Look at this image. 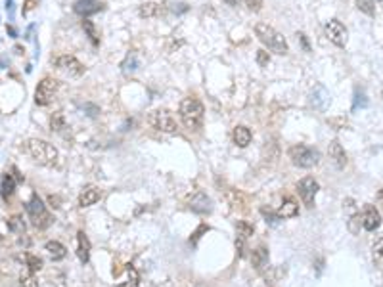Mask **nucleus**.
Masks as SVG:
<instances>
[{"label":"nucleus","mask_w":383,"mask_h":287,"mask_svg":"<svg viewBox=\"0 0 383 287\" xmlns=\"http://www.w3.org/2000/svg\"><path fill=\"white\" fill-rule=\"evenodd\" d=\"M25 152L31 155L33 161H37L39 165H44V167H54V165L58 163V159H60L58 150L50 142L39 140V138L27 140L25 142Z\"/></svg>","instance_id":"1"},{"label":"nucleus","mask_w":383,"mask_h":287,"mask_svg":"<svg viewBox=\"0 0 383 287\" xmlns=\"http://www.w3.org/2000/svg\"><path fill=\"white\" fill-rule=\"evenodd\" d=\"M180 119L188 130L198 132L203 126L205 107L198 98H184L180 102Z\"/></svg>","instance_id":"2"},{"label":"nucleus","mask_w":383,"mask_h":287,"mask_svg":"<svg viewBox=\"0 0 383 287\" xmlns=\"http://www.w3.org/2000/svg\"><path fill=\"white\" fill-rule=\"evenodd\" d=\"M255 33L259 37V41L268 48L270 52L278 54V56H285L290 52V46H288V41L283 39L282 33H278L274 27H270L268 23H257L255 25Z\"/></svg>","instance_id":"3"},{"label":"nucleus","mask_w":383,"mask_h":287,"mask_svg":"<svg viewBox=\"0 0 383 287\" xmlns=\"http://www.w3.org/2000/svg\"><path fill=\"white\" fill-rule=\"evenodd\" d=\"M288 157L295 167L299 169H313L320 163V152L313 146L305 144H295L288 150Z\"/></svg>","instance_id":"4"},{"label":"nucleus","mask_w":383,"mask_h":287,"mask_svg":"<svg viewBox=\"0 0 383 287\" xmlns=\"http://www.w3.org/2000/svg\"><path fill=\"white\" fill-rule=\"evenodd\" d=\"M27 209V215L31 218V224L39 230H46L52 224V215L46 211V205L42 203V199L37 194L31 195L29 203L25 205Z\"/></svg>","instance_id":"5"},{"label":"nucleus","mask_w":383,"mask_h":287,"mask_svg":"<svg viewBox=\"0 0 383 287\" xmlns=\"http://www.w3.org/2000/svg\"><path fill=\"white\" fill-rule=\"evenodd\" d=\"M148 123L155 128V130H161V132L172 134L176 132V119L172 117V113L169 109H155L150 113L148 117Z\"/></svg>","instance_id":"6"},{"label":"nucleus","mask_w":383,"mask_h":287,"mask_svg":"<svg viewBox=\"0 0 383 287\" xmlns=\"http://www.w3.org/2000/svg\"><path fill=\"white\" fill-rule=\"evenodd\" d=\"M60 88V82L52 77H44L39 86H37V92H35V103L37 105H48L54 100V96Z\"/></svg>","instance_id":"7"},{"label":"nucleus","mask_w":383,"mask_h":287,"mask_svg":"<svg viewBox=\"0 0 383 287\" xmlns=\"http://www.w3.org/2000/svg\"><path fill=\"white\" fill-rule=\"evenodd\" d=\"M324 31H326V37H328V39H330L335 46L343 48V46L347 44V37H349V33H347V27H345L339 20H330L328 23H326Z\"/></svg>","instance_id":"8"},{"label":"nucleus","mask_w":383,"mask_h":287,"mask_svg":"<svg viewBox=\"0 0 383 287\" xmlns=\"http://www.w3.org/2000/svg\"><path fill=\"white\" fill-rule=\"evenodd\" d=\"M297 192H299V197L303 199V203L311 209V207H314V199H316V194H318V182L314 180L313 176H305L297 184Z\"/></svg>","instance_id":"9"},{"label":"nucleus","mask_w":383,"mask_h":287,"mask_svg":"<svg viewBox=\"0 0 383 287\" xmlns=\"http://www.w3.org/2000/svg\"><path fill=\"white\" fill-rule=\"evenodd\" d=\"M56 67L65 73V75H69V77H81L82 73H84L82 63L75 56H60L56 60Z\"/></svg>","instance_id":"10"},{"label":"nucleus","mask_w":383,"mask_h":287,"mask_svg":"<svg viewBox=\"0 0 383 287\" xmlns=\"http://www.w3.org/2000/svg\"><path fill=\"white\" fill-rule=\"evenodd\" d=\"M381 226V215L373 205H366L362 213V228L366 232H375Z\"/></svg>","instance_id":"11"},{"label":"nucleus","mask_w":383,"mask_h":287,"mask_svg":"<svg viewBox=\"0 0 383 287\" xmlns=\"http://www.w3.org/2000/svg\"><path fill=\"white\" fill-rule=\"evenodd\" d=\"M188 207H190L194 213H198V215H205V213H211L213 203H211V199L203 194V192H198V194H194L190 197Z\"/></svg>","instance_id":"12"},{"label":"nucleus","mask_w":383,"mask_h":287,"mask_svg":"<svg viewBox=\"0 0 383 287\" xmlns=\"http://www.w3.org/2000/svg\"><path fill=\"white\" fill-rule=\"evenodd\" d=\"M328 155H330V159H332L333 165H335L337 169H345V165H347V154H345V150H343L339 140H332V142H330V146H328Z\"/></svg>","instance_id":"13"},{"label":"nucleus","mask_w":383,"mask_h":287,"mask_svg":"<svg viewBox=\"0 0 383 287\" xmlns=\"http://www.w3.org/2000/svg\"><path fill=\"white\" fill-rule=\"evenodd\" d=\"M332 102V98H330V92L324 88V86H316L313 92H311V105H313L314 109H320L324 111L328 105Z\"/></svg>","instance_id":"14"},{"label":"nucleus","mask_w":383,"mask_h":287,"mask_svg":"<svg viewBox=\"0 0 383 287\" xmlns=\"http://www.w3.org/2000/svg\"><path fill=\"white\" fill-rule=\"evenodd\" d=\"M102 197V192L96 188V186H84V190L79 195V207H90L94 203H98Z\"/></svg>","instance_id":"15"},{"label":"nucleus","mask_w":383,"mask_h":287,"mask_svg":"<svg viewBox=\"0 0 383 287\" xmlns=\"http://www.w3.org/2000/svg\"><path fill=\"white\" fill-rule=\"evenodd\" d=\"M299 215V205L293 197H283L282 205L278 207L276 211V216L278 218H293V216Z\"/></svg>","instance_id":"16"},{"label":"nucleus","mask_w":383,"mask_h":287,"mask_svg":"<svg viewBox=\"0 0 383 287\" xmlns=\"http://www.w3.org/2000/svg\"><path fill=\"white\" fill-rule=\"evenodd\" d=\"M102 6H104V4H100L98 0H77L75 6H73V10L77 12V14H81L82 18H86V16H90V14L100 12Z\"/></svg>","instance_id":"17"},{"label":"nucleus","mask_w":383,"mask_h":287,"mask_svg":"<svg viewBox=\"0 0 383 287\" xmlns=\"http://www.w3.org/2000/svg\"><path fill=\"white\" fill-rule=\"evenodd\" d=\"M77 256L82 264H86L90 260V241L88 237L84 236V232L77 234Z\"/></svg>","instance_id":"18"},{"label":"nucleus","mask_w":383,"mask_h":287,"mask_svg":"<svg viewBox=\"0 0 383 287\" xmlns=\"http://www.w3.org/2000/svg\"><path fill=\"white\" fill-rule=\"evenodd\" d=\"M232 140H234V144H236L238 148H247V146L251 144V140H253V134H251V130H249L247 126L240 124V126H236V128H234Z\"/></svg>","instance_id":"19"},{"label":"nucleus","mask_w":383,"mask_h":287,"mask_svg":"<svg viewBox=\"0 0 383 287\" xmlns=\"http://www.w3.org/2000/svg\"><path fill=\"white\" fill-rule=\"evenodd\" d=\"M44 251H46V255L50 256L52 260H61V258H65V255H67L65 245L60 243V241H56V239H54V241H46Z\"/></svg>","instance_id":"20"},{"label":"nucleus","mask_w":383,"mask_h":287,"mask_svg":"<svg viewBox=\"0 0 383 287\" xmlns=\"http://www.w3.org/2000/svg\"><path fill=\"white\" fill-rule=\"evenodd\" d=\"M251 264L255 270H262L268 264V249L266 247H257L251 253Z\"/></svg>","instance_id":"21"},{"label":"nucleus","mask_w":383,"mask_h":287,"mask_svg":"<svg viewBox=\"0 0 383 287\" xmlns=\"http://www.w3.org/2000/svg\"><path fill=\"white\" fill-rule=\"evenodd\" d=\"M16 184H18V180L14 178V175L10 173H6V175L2 176V180H0V194L4 199H10L14 192H16Z\"/></svg>","instance_id":"22"},{"label":"nucleus","mask_w":383,"mask_h":287,"mask_svg":"<svg viewBox=\"0 0 383 287\" xmlns=\"http://www.w3.org/2000/svg\"><path fill=\"white\" fill-rule=\"evenodd\" d=\"M82 29H84V33L88 35V39H90V42L94 44V46L100 44V33H98L96 25H94L88 18H82Z\"/></svg>","instance_id":"23"},{"label":"nucleus","mask_w":383,"mask_h":287,"mask_svg":"<svg viewBox=\"0 0 383 287\" xmlns=\"http://www.w3.org/2000/svg\"><path fill=\"white\" fill-rule=\"evenodd\" d=\"M50 128L54 132H61L67 128V121H65V115L61 111H56L50 115Z\"/></svg>","instance_id":"24"},{"label":"nucleus","mask_w":383,"mask_h":287,"mask_svg":"<svg viewBox=\"0 0 383 287\" xmlns=\"http://www.w3.org/2000/svg\"><path fill=\"white\" fill-rule=\"evenodd\" d=\"M20 285L21 287H39V281H37V277H35V272H31L27 266L20 272Z\"/></svg>","instance_id":"25"},{"label":"nucleus","mask_w":383,"mask_h":287,"mask_svg":"<svg viewBox=\"0 0 383 287\" xmlns=\"http://www.w3.org/2000/svg\"><path fill=\"white\" fill-rule=\"evenodd\" d=\"M372 258L377 266L383 268V236H377L372 245Z\"/></svg>","instance_id":"26"},{"label":"nucleus","mask_w":383,"mask_h":287,"mask_svg":"<svg viewBox=\"0 0 383 287\" xmlns=\"http://www.w3.org/2000/svg\"><path fill=\"white\" fill-rule=\"evenodd\" d=\"M138 14H140V18H155V16L161 14V8H159V4H155V2H146V4L140 6Z\"/></svg>","instance_id":"27"},{"label":"nucleus","mask_w":383,"mask_h":287,"mask_svg":"<svg viewBox=\"0 0 383 287\" xmlns=\"http://www.w3.org/2000/svg\"><path fill=\"white\" fill-rule=\"evenodd\" d=\"M8 228H10V232L18 234V236L25 234V222H23V218L20 215H14L8 218Z\"/></svg>","instance_id":"28"},{"label":"nucleus","mask_w":383,"mask_h":287,"mask_svg":"<svg viewBox=\"0 0 383 287\" xmlns=\"http://www.w3.org/2000/svg\"><path fill=\"white\" fill-rule=\"evenodd\" d=\"M356 8L366 16H375L377 0H356Z\"/></svg>","instance_id":"29"},{"label":"nucleus","mask_w":383,"mask_h":287,"mask_svg":"<svg viewBox=\"0 0 383 287\" xmlns=\"http://www.w3.org/2000/svg\"><path fill=\"white\" fill-rule=\"evenodd\" d=\"M127 276H129V279H127L125 283H119V285H115V287H138V279H140V277H138V272H136L131 264L127 266Z\"/></svg>","instance_id":"30"},{"label":"nucleus","mask_w":383,"mask_h":287,"mask_svg":"<svg viewBox=\"0 0 383 287\" xmlns=\"http://www.w3.org/2000/svg\"><path fill=\"white\" fill-rule=\"evenodd\" d=\"M123 71L125 73H132L138 69V60H136V56L134 54H129L127 58H125V62L121 63Z\"/></svg>","instance_id":"31"},{"label":"nucleus","mask_w":383,"mask_h":287,"mask_svg":"<svg viewBox=\"0 0 383 287\" xmlns=\"http://www.w3.org/2000/svg\"><path fill=\"white\" fill-rule=\"evenodd\" d=\"M25 266L29 268L31 272H39L42 268V258H39L37 255H27L25 256Z\"/></svg>","instance_id":"32"},{"label":"nucleus","mask_w":383,"mask_h":287,"mask_svg":"<svg viewBox=\"0 0 383 287\" xmlns=\"http://www.w3.org/2000/svg\"><path fill=\"white\" fill-rule=\"evenodd\" d=\"M358 107H368V98H366V92L364 90H358L354 92V103H353V109L356 111Z\"/></svg>","instance_id":"33"},{"label":"nucleus","mask_w":383,"mask_h":287,"mask_svg":"<svg viewBox=\"0 0 383 287\" xmlns=\"http://www.w3.org/2000/svg\"><path fill=\"white\" fill-rule=\"evenodd\" d=\"M253 232H255V228H253L249 222H245V220H240V222H238V236L240 237H245V239H247L249 236H253Z\"/></svg>","instance_id":"34"},{"label":"nucleus","mask_w":383,"mask_h":287,"mask_svg":"<svg viewBox=\"0 0 383 287\" xmlns=\"http://www.w3.org/2000/svg\"><path fill=\"white\" fill-rule=\"evenodd\" d=\"M257 63H259L261 67H266V65L270 63V54L266 50H257Z\"/></svg>","instance_id":"35"},{"label":"nucleus","mask_w":383,"mask_h":287,"mask_svg":"<svg viewBox=\"0 0 383 287\" xmlns=\"http://www.w3.org/2000/svg\"><path fill=\"white\" fill-rule=\"evenodd\" d=\"M243 2L251 12H261L262 8V0H243Z\"/></svg>","instance_id":"36"},{"label":"nucleus","mask_w":383,"mask_h":287,"mask_svg":"<svg viewBox=\"0 0 383 287\" xmlns=\"http://www.w3.org/2000/svg\"><path fill=\"white\" fill-rule=\"evenodd\" d=\"M48 203H50V207H54V209H60V197H58V195H48Z\"/></svg>","instance_id":"37"},{"label":"nucleus","mask_w":383,"mask_h":287,"mask_svg":"<svg viewBox=\"0 0 383 287\" xmlns=\"http://www.w3.org/2000/svg\"><path fill=\"white\" fill-rule=\"evenodd\" d=\"M297 37H299V41H301V44H303V48H305V52H311V46H309V41H307V37H305L303 33H299Z\"/></svg>","instance_id":"38"},{"label":"nucleus","mask_w":383,"mask_h":287,"mask_svg":"<svg viewBox=\"0 0 383 287\" xmlns=\"http://www.w3.org/2000/svg\"><path fill=\"white\" fill-rule=\"evenodd\" d=\"M84 109H86V111H90L88 113L90 117H96V115H98V107H96V105H90V103H88V105H84Z\"/></svg>","instance_id":"39"},{"label":"nucleus","mask_w":383,"mask_h":287,"mask_svg":"<svg viewBox=\"0 0 383 287\" xmlns=\"http://www.w3.org/2000/svg\"><path fill=\"white\" fill-rule=\"evenodd\" d=\"M33 8H35V0H27V2H25V10H23V14H27V12L33 10Z\"/></svg>","instance_id":"40"},{"label":"nucleus","mask_w":383,"mask_h":287,"mask_svg":"<svg viewBox=\"0 0 383 287\" xmlns=\"http://www.w3.org/2000/svg\"><path fill=\"white\" fill-rule=\"evenodd\" d=\"M224 2H226L228 6H232V8L234 6H238V0H224Z\"/></svg>","instance_id":"41"},{"label":"nucleus","mask_w":383,"mask_h":287,"mask_svg":"<svg viewBox=\"0 0 383 287\" xmlns=\"http://www.w3.org/2000/svg\"><path fill=\"white\" fill-rule=\"evenodd\" d=\"M8 33H10L12 37H18V33H16V29H14V27H8Z\"/></svg>","instance_id":"42"}]
</instances>
